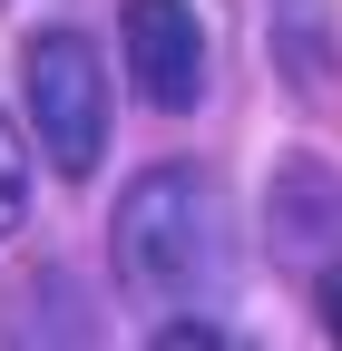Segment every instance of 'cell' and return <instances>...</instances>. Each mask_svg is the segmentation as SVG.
Instances as JSON below:
<instances>
[{"mask_svg":"<svg viewBox=\"0 0 342 351\" xmlns=\"http://www.w3.org/2000/svg\"><path fill=\"white\" fill-rule=\"evenodd\" d=\"M108 254H117V274L137 293H216L225 283V254H235L216 176L186 166V156L147 166L137 186L117 195V215H108Z\"/></svg>","mask_w":342,"mask_h":351,"instance_id":"obj_1","label":"cell"},{"mask_svg":"<svg viewBox=\"0 0 342 351\" xmlns=\"http://www.w3.org/2000/svg\"><path fill=\"white\" fill-rule=\"evenodd\" d=\"M20 88H30V137L59 176H89L108 156V69L78 29H39L30 59H20Z\"/></svg>","mask_w":342,"mask_h":351,"instance_id":"obj_2","label":"cell"},{"mask_svg":"<svg viewBox=\"0 0 342 351\" xmlns=\"http://www.w3.org/2000/svg\"><path fill=\"white\" fill-rule=\"evenodd\" d=\"M117 39H127V78L147 108H196L205 98V20L186 0H117Z\"/></svg>","mask_w":342,"mask_h":351,"instance_id":"obj_3","label":"cell"},{"mask_svg":"<svg viewBox=\"0 0 342 351\" xmlns=\"http://www.w3.org/2000/svg\"><path fill=\"white\" fill-rule=\"evenodd\" d=\"M0 351H108V322L69 263H30L0 302Z\"/></svg>","mask_w":342,"mask_h":351,"instance_id":"obj_4","label":"cell"},{"mask_svg":"<svg viewBox=\"0 0 342 351\" xmlns=\"http://www.w3.org/2000/svg\"><path fill=\"white\" fill-rule=\"evenodd\" d=\"M284 176L304 186V205H293V195L274 205V244H284V254H313V244L342 225V195H332V176H323V166H284Z\"/></svg>","mask_w":342,"mask_h":351,"instance_id":"obj_5","label":"cell"},{"mask_svg":"<svg viewBox=\"0 0 342 351\" xmlns=\"http://www.w3.org/2000/svg\"><path fill=\"white\" fill-rule=\"evenodd\" d=\"M30 215V147H20V127L0 117V234H10Z\"/></svg>","mask_w":342,"mask_h":351,"instance_id":"obj_6","label":"cell"},{"mask_svg":"<svg viewBox=\"0 0 342 351\" xmlns=\"http://www.w3.org/2000/svg\"><path fill=\"white\" fill-rule=\"evenodd\" d=\"M147 351H254L244 332H225V322H166Z\"/></svg>","mask_w":342,"mask_h":351,"instance_id":"obj_7","label":"cell"},{"mask_svg":"<svg viewBox=\"0 0 342 351\" xmlns=\"http://www.w3.org/2000/svg\"><path fill=\"white\" fill-rule=\"evenodd\" d=\"M323 322H332V332H342V274H332V283H323Z\"/></svg>","mask_w":342,"mask_h":351,"instance_id":"obj_8","label":"cell"}]
</instances>
